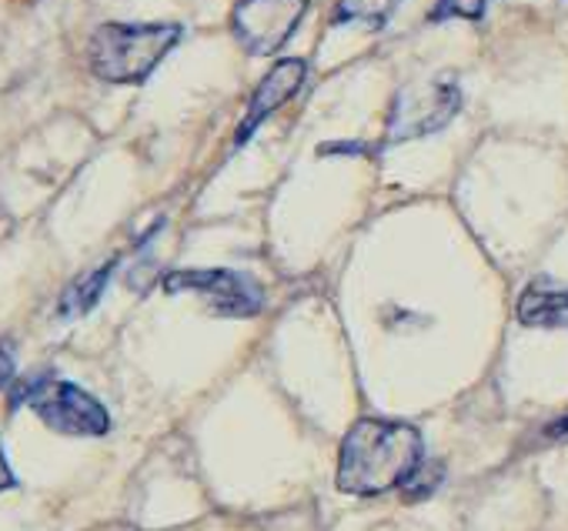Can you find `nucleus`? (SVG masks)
<instances>
[{"label":"nucleus","instance_id":"f257e3e1","mask_svg":"<svg viewBox=\"0 0 568 531\" xmlns=\"http://www.w3.org/2000/svg\"><path fill=\"white\" fill-rule=\"evenodd\" d=\"M425 441L408 421L362 418L348 428L338 455V488L348 494H385L402 488L422 464Z\"/></svg>","mask_w":568,"mask_h":531},{"label":"nucleus","instance_id":"f03ea898","mask_svg":"<svg viewBox=\"0 0 568 531\" xmlns=\"http://www.w3.org/2000/svg\"><path fill=\"white\" fill-rule=\"evenodd\" d=\"M178 41V24H104L91 34L88 64L108 84H141Z\"/></svg>","mask_w":568,"mask_h":531},{"label":"nucleus","instance_id":"7ed1b4c3","mask_svg":"<svg viewBox=\"0 0 568 531\" xmlns=\"http://www.w3.org/2000/svg\"><path fill=\"white\" fill-rule=\"evenodd\" d=\"M14 408L31 405L34 415L58 435H74V438H101L111 428L108 408L88 395L84 388L58 378H31L21 381L14 391Z\"/></svg>","mask_w":568,"mask_h":531},{"label":"nucleus","instance_id":"20e7f679","mask_svg":"<svg viewBox=\"0 0 568 531\" xmlns=\"http://www.w3.org/2000/svg\"><path fill=\"white\" fill-rule=\"evenodd\" d=\"M458 111H462V88L455 81H422V84L402 88L392 104L385 137L388 144L428 137L448 127Z\"/></svg>","mask_w":568,"mask_h":531},{"label":"nucleus","instance_id":"39448f33","mask_svg":"<svg viewBox=\"0 0 568 531\" xmlns=\"http://www.w3.org/2000/svg\"><path fill=\"white\" fill-rule=\"evenodd\" d=\"M308 4L312 0H234L231 31L247 54H277L302 24Z\"/></svg>","mask_w":568,"mask_h":531},{"label":"nucleus","instance_id":"423d86ee","mask_svg":"<svg viewBox=\"0 0 568 531\" xmlns=\"http://www.w3.org/2000/svg\"><path fill=\"white\" fill-rule=\"evenodd\" d=\"M168 295H197L221 318H254L264 312V292L254 278L227 268L207 272H171L164 278Z\"/></svg>","mask_w":568,"mask_h":531},{"label":"nucleus","instance_id":"0eeeda50","mask_svg":"<svg viewBox=\"0 0 568 531\" xmlns=\"http://www.w3.org/2000/svg\"><path fill=\"white\" fill-rule=\"evenodd\" d=\"M305 78H308V64H305L302 58H284V61H277V64L261 78V84H257L254 94H251L247 114H244V121H241V127H237V144H244V141H247V137H251L277 108L288 104V101L302 91Z\"/></svg>","mask_w":568,"mask_h":531},{"label":"nucleus","instance_id":"6e6552de","mask_svg":"<svg viewBox=\"0 0 568 531\" xmlns=\"http://www.w3.org/2000/svg\"><path fill=\"white\" fill-rule=\"evenodd\" d=\"M515 315L525 328H568V285L545 275L528 282L518 295Z\"/></svg>","mask_w":568,"mask_h":531},{"label":"nucleus","instance_id":"1a4fd4ad","mask_svg":"<svg viewBox=\"0 0 568 531\" xmlns=\"http://www.w3.org/2000/svg\"><path fill=\"white\" fill-rule=\"evenodd\" d=\"M111 272H114V261H108L104 268H98V272H91V275H84V278H78V282L61 295L58 315H61V318H81V315H88V312L101 302V295H104V288H108V282H111Z\"/></svg>","mask_w":568,"mask_h":531},{"label":"nucleus","instance_id":"9d476101","mask_svg":"<svg viewBox=\"0 0 568 531\" xmlns=\"http://www.w3.org/2000/svg\"><path fill=\"white\" fill-rule=\"evenodd\" d=\"M402 0H338L335 4V24H365V28H382Z\"/></svg>","mask_w":568,"mask_h":531},{"label":"nucleus","instance_id":"9b49d317","mask_svg":"<svg viewBox=\"0 0 568 531\" xmlns=\"http://www.w3.org/2000/svg\"><path fill=\"white\" fill-rule=\"evenodd\" d=\"M438 481H442V468L438 464H418L415 468V474L402 484L405 491H408V498H422V494H428V491H435L438 488Z\"/></svg>","mask_w":568,"mask_h":531},{"label":"nucleus","instance_id":"f8f14e48","mask_svg":"<svg viewBox=\"0 0 568 531\" xmlns=\"http://www.w3.org/2000/svg\"><path fill=\"white\" fill-rule=\"evenodd\" d=\"M488 0H438L435 8V21H445V18H481Z\"/></svg>","mask_w":568,"mask_h":531},{"label":"nucleus","instance_id":"ddd939ff","mask_svg":"<svg viewBox=\"0 0 568 531\" xmlns=\"http://www.w3.org/2000/svg\"><path fill=\"white\" fill-rule=\"evenodd\" d=\"M11 381H14V355L4 341H0V388L11 385Z\"/></svg>","mask_w":568,"mask_h":531},{"label":"nucleus","instance_id":"4468645a","mask_svg":"<svg viewBox=\"0 0 568 531\" xmlns=\"http://www.w3.org/2000/svg\"><path fill=\"white\" fill-rule=\"evenodd\" d=\"M8 488H14V471H11L4 451H0V491H8Z\"/></svg>","mask_w":568,"mask_h":531},{"label":"nucleus","instance_id":"2eb2a0df","mask_svg":"<svg viewBox=\"0 0 568 531\" xmlns=\"http://www.w3.org/2000/svg\"><path fill=\"white\" fill-rule=\"evenodd\" d=\"M548 435H551V438H565V435H568V418H565V421H555V425L548 428Z\"/></svg>","mask_w":568,"mask_h":531}]
</instances>
